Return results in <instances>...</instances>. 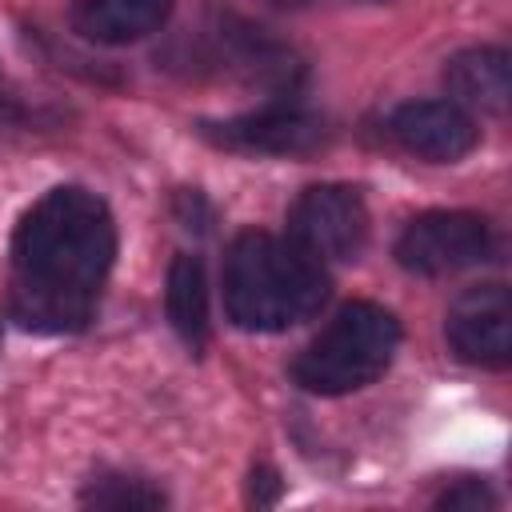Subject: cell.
Returning <instances> with one entry per match:
<instances>
[{"label":"cell","mask_w":512,"mask_h":512,"mask_svg":"<svg viewBox=\"0 0 512 512\" xmlns=\"http://www.w3.org/2000/svg\"><path fill=\"white\" fill-rule=\"evenodd\" d=\"M116 260L108 204L76 184L44 192L12 236V316L36 332H76L92 320Z\"/></svg>","instance_id":"obj_1"},{"label":"cell","mask_w":512,"mask_h":512,"mask_svg":"<svg viewBox=\"0 0 512 512\" xmlns=\"http://www.w3.org/2000/svg\"><path fill=\"white\" fill-rule=\"evenodd\" d=\"M328 296L324 268L292 240L268 232L236 236L224 264V308L244 332H284L320 312Z\"/></svg>","instance_id":"obj_2"},{"label":"cell","mask_w":512,"mask_h":512,"mask_svg":"<svg viewBox=\"0 0 512 512\" xmlns=\"http://www.w3.org/2000/svg\"><path fill=\"white\" fill-rule=\"evenodd\" d=\"M400 348V324L380 304H348L296 356L292 380L316 396H344L372 384Z\"/></svg>","instance_id":"obj_3"},{"label":"cell","mask_w":512,"mask_h":512,"mask_svg":"<svg viewBox=\"0 0 512 512\" xmlns=\"http://www.w3.org/2000/svg\"><path fill=\"white\" fill-rule=\"evenodd\" d=\"M288 232L300 252L316 264L324 260H356L368 240V208L356 188L316 184L304 188L288 212Z\"/></svg>","instance_id":"obj_4"},{"label":"cell","mask_w":512,"mask_h":512,"mask_svg":"<svg viewBox=\"0 0 512 512\" xmlns=\"http://www.w3.org/2000/svg\"><path fill=\"white\" fill-rule=\"evenodd\" d=\"M488 224L476 212H424L416 216L400 240L396 260L404 272L416 276H448L460 268H472L488 256Z\"/></svg>","instance_id":"obj_5"},{"label":"cell","mask_w":512,"mask_h":512,"mask_svg":"<svg viewBox=\"0 0 512 512\" xmlns=\"http://www.w3.org/2000/svg\"><path fill=\"white\" fill-rule=\"evenodd\" d=\"M448 344L464 364L504 368L512 360V304L504 284L464 292L448 312Z\"/></svg>","instance_id":"obj_6"},{"label":"cell","mask_w":512,"mask_h":512,"mask_svg":"<svg viewBox=\"0 0 512 512\" xmlns=\"http://www.w3.org/2000/svg\"><path fill=\"white\" fill-rule=\"evenodd\" d=\"M392 136L400 148H408L412 156L436 160V164H452L460 156H468L480 140L476 120L452 104V100H412L400 104L388 120Z\"/></svg>","instance_id":"obj_7"},{"label":"cell","mask_w":512,"mask_h":512,"mask_svg":"<svg viewBox=\"0 0 512 512\" xmlns=\"http://www.w3.org/2000/svg\"><path fill=\"white\" fill-rule=\"evenodd\" d=\"M204 132L224 148L272 152V156H300V152L320 148V140H324V124L308 112H296V108H264L252 116L224 120V124L204 128Z\"/></svg>","instance_id":"obj_8"},{"label":"cell","mask_w":512,"mask_h":512,"mask_svg":"<svg viewBox=\"0 0 512 512\" xmlns=\"http://www.w3.org/2000/svg\"><path fill=\"white\" fill-rule=\"evenodd\" d=\"M172 12V0H80L72 28L96 44H132L156 32Z\"/></svg>","instance_id":"obj_9"},{"label":"cell","mask_w":512,"mask_h":512,"mask_svg":"<svg viewBox=\"0 0 512 512\" xmlns=\"http://www.w3.org/2000/svg\"><path fill=\"white\" fill-rule=\"evenodd\" d=\"M444 84L456 96V104L480 108V112H504L512 96V72L504 48H468L448 60Z\"/></svg>","instance_id":"obj_10"},{"label":"cell","mask_w":512,"mask_h":512,"mask_svg":"<svg viewBox=\"0 0 512 512\" xmlns=\"http://www.w3.org/2000/svg\"><path fill=\"white\" fill-rule=\"evenodd\" d=\"M164 304H168V320L180 332V340L188 348H200L208 340V284H204V268L196 256L180 252L168 264Z\"/></svg>","instance_id":"obj_11"},{"label":"cell","mask_w":512,"mask_h":512,"mask_svg":"<svg viewBox=\"0 0 512 512\" xmlns=\"http://www.w3.org/2000/svg\"><path fill=\"white\" fill-rule=\"evenodd\" d=\"M84 504H100V508H160L164 496L156 488H148L144 480L132 476H104L92 480L84 492Z\"/></svg>","instance_id":"obj_12"},{"label":"cell","mask_w":512,"mask_h":512,"mask_svg":"<svg viewBox=\"0 0 512 512\" xmlns=\"http://www.w3.org/2000/svg\"><path fill=\"white\" fill-rule=\"evenodd\" d=\"M440 504H444V508H484V504H496V496H492L480 480H464V484L448 488V492L440 496Z\"/></svg>","instance_id":"obj_13"},{"label":"cell","mask_w":512,"mask_h":512,"mask_svg":"<svg viewBox=\"0 0 512 512\" xmlns=\"http://www.w3.org/2000/svg\"><path fill=\"white\" fill-rule=\"evenodd\" d=\"M284 4H288V0H284Z\"/></svg>","instance_id":"obj_14"}]
</instances>
